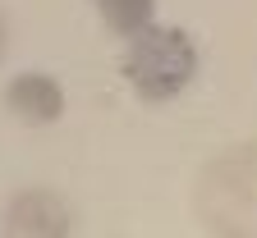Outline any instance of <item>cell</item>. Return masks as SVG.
<instances>
[{"label":"cell","instance_id":"1","mask_svg":"<svg viewBox=\"0 0 257 238\" xmlns=\"http://www.w3.org/2000/svg\"><path fill=\"white\" fill-rule=\"evenodd\" d=\"M124 83L134 87L143 101H175L202 69V51L175 23H152L128 42L124 60Z\"/></svg>","mask_w":257,"mask_h":238},{"label":"cell","instance_id":"2","mask_svg":"<svg viewBox=\"0 0 257 238\" xmlns=\"http://www.w3.org/2000/svg\"><path fill=\"white\" fill-rule=\"evenodd\" d=\"M202 220L220 238H257V147L220 151L198 183Z\"/></svg>","mask_w":257,"mask_h":238},{"label":"cell","instance_id":"3","mask_svg":"<svg viewBox=\"0 0 257 238\" xmlns=\"http://www.w3.org/2000/svg\"><path fill=\"white\" fill-rule=\"evenodd\" d=\"M74 206L55 188H23L5 206V238H69Z\"/></svg>","mask_w":257,"mask_h":238},{"label":"cell","instance_id":"4","mask_svg":"<svg viewBox=\"0 0 257 238\" xmlns=\"http://www.w3.org/2000/svg\"><path fill=\"white\" fill-rule=\"evenodd\" d=\"M5 110L23 124H55L64 115V87L51 74H19L5 87Z\"/></svg>","mask_w":257,"mask_h":238},{"label":"cell","instance_id":"5","mask_svg":"<svg viewBox=\"0 0 257 238\" xmlns=\"http://www.w3.org/2000/svg\"><path fill=\"white\" fill-rule=\"evenodd\" d=\"M92 5L115 37H128V42L143 28H152V14H156V0H92Z\"/></svg>","mask_w":257,"mask_h":238},{"label":"cell","instance_id":"6","mask_svg":"<svg viewBox=\"0 0 257 238\" xmlns=\"http://www.w3.org/2000/svg\"><path fill=\"white\" fill-rule=\"evenodd\" d=\"M5 46H10V23H5V14H0V60H5Z\"/></svg>","mask_w":257,"mask_h":238}]
</instances>
